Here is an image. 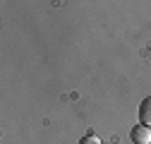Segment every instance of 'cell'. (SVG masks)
Instances as JSON below:
<instances>
[{
	"label": "cell",
	"mask_w": 151,
	"mask_h": 144,
	"mask_svg": "<svg viewBox=\"0 0 151 144\" xmlns=\"http://www.w3.org/2000/svg\"><path fill=\"white\" fill-rule=\"evenodd\" d=\"M79 144H101V142H99V137H96V135H86Z\"/></svg>",
	"instance_id": "obj_3"
},
{
	"label": "cell",
	"mask_w": 151,
	"mask_h": 144,
	"mask_svg": "<svg viewBox=\"0 0 151 144\" xmlns=\"http://www.w3.org/2000/svg\"><path fill=\"white\" fill-rule=\"evenodd\" d=\"M139 122L151 127V96H146V99L139 103Z\"/></svg>",
	"instance_id": "obj_2"
},
{
	"label": "cell",
	"mask_w": 151,
	"mask_h": 144,
	"mask_svg": "<svg viewBox=\"0 0 151 144\" xmlns=\"http://www.w3.org/2000/svg\"><path fill=\"white\" fill-rule=\"evenodd\" d=\"M129 139L134 144H151V127L149 125H134V127L129 130Z\"/></svg>",
	"instance_id": "obj_1"
}]
</instances>
